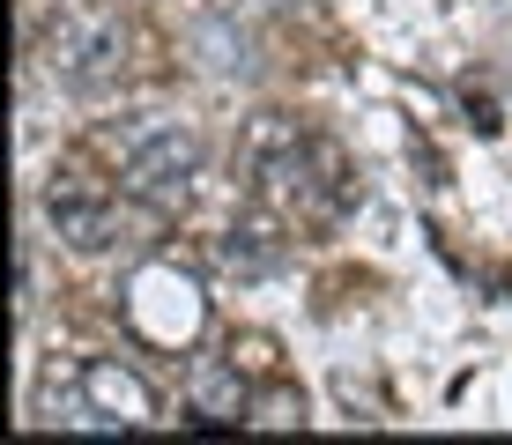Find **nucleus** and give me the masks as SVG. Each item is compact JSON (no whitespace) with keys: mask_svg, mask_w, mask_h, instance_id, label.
Instances as JSON below:
<instances>
[{"mask_svg":"<svg viewBox=\"0 0 512 445\" xmlns=\"http://www.w3.org/2000/svg\"><path fill=\"white\" fill-rule=\"evenodd\" d=\"M238 171L253 178V201L290 230L297 223H334V216L357 208V178H349L342 149L320 141V134H305L282 112L253 119V134H245V149H238Z\"/></svg>","mask_w":512,"mask_h":445,"instance_id":"nucleus-1","label":"nucleus"},{"mask_svg":"<svg viewBox=\"0 0 512 445\" xmlns=\"http://www.w3.org/2000/svg\"><path fill=\"white\" fill-rule=\"evenodd\" d=\"M112 149V178L127 201H141L149 216H186L193 193H201V164H208V141L171 112H134L104 134Z\"/></svg>","mask_w":512,"mask_h":445,"instance_id":"nucleus-2","label":"nucleus"},{"mask_svg":"<svg viewBox=\"0 0 512 445\" xmlns=\"http://www.w3.org/2000/svg\"><path fill=\"white\" fill-rule=\"evenodd\" d=\"M38 75H52L67 97H104L127 75V23L112 0H60L38 15Z\"/></svg>","mask_w":512,"mask_h":445,"instance_id":"nucleus-3","label":"nucleus"},{"mask_svg":"<svg viewBox=\"0 0 512 445\" xmlns=\"http://www.w3.org/2000/svg\"><path fill=\"white\" fill-rule=\"evenodd\" d=\"M156 416V394L119 364H75V401L60 408L67 431H134Z\"/></svg>","mask_w":512,"mask_h":445,"instance_id":"nucleus-4","label":"nucleus"},{"mask_svg":"<svg viewBox=\"0 0 512 445\" xmlns=\"http://www.w3.org/2000/svg\"><path fill=\"white\" fill-rule=\"evenodd\" d=\"M45 223H52V238H60L67 253H82V260H97V253L119 245V201L104 186H75L67 171L45 178Z\"/></svg>","mask_w":512,"mask_h":445,"instance_id":"nucleus-5","label":"nucleus"},{"mask_svg":"<svg viewBox=\"0 0 512 445\" xmlns=\"http://www.w3.org/2000/svg\"><path fill=\"white\" fill-rule=\"evenodd\" d=\"M208 267L216 275H238V282H260V275H282L290 267V223H275L260 208V223H238L223 238H208Z\"/></svg>","mask_w":512,"mask_h":445,"instance_id":"nucleus-6","label":"nucleus"},{"mask_svg":"<svg viewBox=\"0 0 512 445\" xmlns=\"http://www.w3.org/2000/svg\"><path fill=\"white\" fill-rule=\"evenodd\" d=\"M245 379H238V356H193L186 364V408L201 423H245Z\"/></svg>","mask_w":512,"mask_h":445,"instance_id":"nucleus-7","label":"nucleus"},{"mask_svg":"<svg viewBox=\"0 0 512 445\" xmlns=\"http://www.w3.org/2000/svg\"><path fill=\"white\" fill-rule=\"evenodd\" d=\"M245 423H253V431H290V423H305V394H290V386H260V394L245 401Z\"/></svg>","mask_w":512,"mask_h":445,"instance_id":"nucleus-8","label":"nucleus"},{"mask_svg":"<svg viewBox=\"0 0 512 445\" xmlns=\"http://www.w3.org/2000/svg\"><path fill=\"white\" fill-rule=\"evenodd\" d=\"M30 312H38V253L23 245L15 253V319H30Z\"/></svg>","mask_w":512,"mask_h":445,"instance_id":"nucleus-9","label":"nucleus"}]
</instances>
